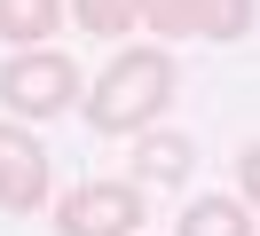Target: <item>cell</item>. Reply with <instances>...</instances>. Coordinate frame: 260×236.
<instances>
[{
	"label": "cell",
	"instance_id": "8992f818",
	"mask_svg": "<svg viewBox=\"0 0 260 236\" xmlns=\"http://www.w3.org/2000/svg\"><path fill=\"white\" fill-rule=\"evenodd\" d=\"M189 165H197L189 134H166V126L134 134V181H189Z\"/></svg>",
	"mask_w": 260,
	"mask_h": 236
},
{
	"label": "cell",
	"instance_id": "30bf717a",
	"mask_svg": "<svg viewBox=\"0 0 260 236\" xmlns=\"http://www.w3.org/2000/svg\"><path fill=\"white\" fill-rule=\"evenodd\" d=\"M237 197H244V205L260 213V142H252V150L237 157Z\"/></svg>",
	"mask_w": 260,
	"mask_h": 236
},
{
	"label": "cell",
	"instance_id": "277c9868",
	"mask_svg": "<svg viewBox=\"0 0 260 236\" xmlns=\"http://www.w3.org/2000/svg\"><path fill=\"white\" fill-rule=\"evenodd\" d=\"M142 189L134 181H79L55 205V236H142Z\"/></svg>",
	"mask_w": 260,
	"mask_h": 236
},
{
	"label": "cell",
	"instance_id": "ba28073f",
	"mask_svg": "<svg viewBox=\"0 0 260 236\" xmlns=\"http://www.w3.org/2000/svg\"><path fill=\"white\" fill-rule=\"evenodd\" d=\"M63 24V0H0V40L8 47H48Z\"/></svg>",
	"mask_w": 260,
	"mask_h": 236
},
{
	"label": "cell",
	"instance_id": "5b68a950",
	"mask_svg": "<svg viewBox=\"0 0 260 236\" xmlns=\"http://www.w3.org/2000/svg\"><path fill=\"white\" fill-rule=\"evenodd\" d=\"M48 205V150L24 118H0V213H40Z\"/></svg>",
	"mask_w": 260,
	"mask_h": 236
},
{
	"label": "cell",
	"instance_id": "3957f363",
	"mask_svg": "<svg viewBox=\"0 0 260 236\" xmlns=\"http://www.w3.org/2000/svg\"><path fill=\"white\" fill-rule=\"evenodd\" d=\"M142 24L158 31V40H213V47H237V40H252L260 0H142Z\"/></svg>",
	"mask_w": 260,
	"mask_h": 236
},
{
	"label": "cell",
	"instance_id": "6da1fadb",
	"mask_svg": "<svg viewBox=\"0 0 260 236\" xmlns=\"http://www.w3.org/2000/svg\"><path fill=\"white\" fill-rule=\"evenodd\" d=\"M174 103V55L166 47H126L111 71L87 87V126L95 134H150Z\"/></svg>",
	"mask_w": 260,
	"mask_h": 236
},
{
	"label": "cell",
	"instance_id": "7a4b0ae2",
	"mask_svg": "<svg viewBox=\"0 0 260 236\" xmlns=\"http://www.w3.org/2000/svg\"><path fill=\"white\" fill-rule=\"evenodd\" d=\"M79 103V63L55 47H24L0 63V110L8 118H63Z\"/></svg>",
	"mask_w": 260,
	"mask_h": 236
},
{
	"label": "cell",
	"instance_id": "52a82bcc",
	"mask_svg": "<svg viewBox=\"0 0 260 236\" xmlns=\"http://www.w3.org/2000/svg\"><path fill=\"white\" fill-rule=\"evenodd\" d=\"M174 236H252V205L244 197H189Z\"/></svg>",
	"mask_w": 260,
	"mask_h": 236
},
{
	"label": "cell",
	"instance_id": "9c48e42d",
	"mask_svg": "<svg viewBox=\"0 0 260 236\" xmlns=\"http://www.w3.org/2000/svg\"><path fill=\"white\" fill-rule=\"evenodd\" d=\"M71 24L95 31V40H126L142 24V0H71Z\"/></svg>",
	"mask_w": 260,
	"mask_h": 236
}]
</instances>
